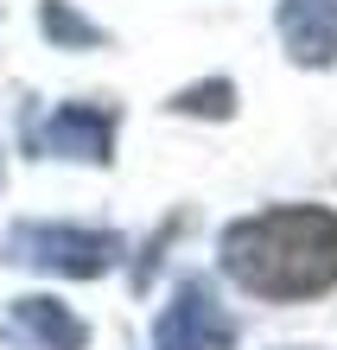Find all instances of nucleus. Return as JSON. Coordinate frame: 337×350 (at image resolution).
<instances>
[{
	"instance_id": "20e7f679",
	"label": "nucleus",
	"mask_w": 337,
	"mask_h": 350,
	"mask_svg": "<svg viewBox=\"0 0 337 350\" xmlns=\"http://www.w3.org/2000/svg\"><path fill=\"white\" fill-rule=\"evenodd\" d=\"M32 153L109 166V159H115V115L96 109V102H64L51 121H38V128H32Z\"/></svg>"
},
{
	"instance_id": "423d86ee",
	"label": "nucleus",
	"mask_w": 337,
	"mask_h": 350,
	"mask_svg": "<svg viewBox=\"0 0 337 350\" xmlns=\"http://www.w3.org/2000/svg\"><path fill=\"white\" fill-rule=\"evenodd\" d=\"M7 338L19 350H83V344H90V325H83L64 299L32 293V299L7 306Z\"/></svg>"
},
{
	"instance_id": "0eeeda50",
	"label": "nucleus",
	"mask_w": 337,
	"mask_h": 350,
	"mask_svg": "<svg viewBox=\"0 0 337 350\" xmlns=\"http://www.w3.org/2000/svg\"><path fill=\"white\" fill-rule=\"evenodd\" d=\"M172 109L178 115H229L236 109V83H198V90H185Z\"/></svg>"
},
{
	"instance_id": "6e6552de",
	"label": "nucleus",
	"mask_w": 337,
	"mask_h": 350,
	"mask_svg": "<svg viewBox=\"0 0 337 350\" xmlns=\"http://www.w3.org/2000/svg\"><path fill=\"white\" fill-rule=\"evenodd\" d=\"M45 32L51 38H70V45H96V26H83V19L70 7H57V0H45Z\"/></svg>"
},
{
	"instance_id": "39448f33",
	"label": "nucleus",
	"mask_w": 337,
	"mask_h": 350,
	"mask_svg": "<svg viewBox=\"0 0 337 350\" xmlns=\"http://www.w3.org/2000/svg\"><path fill=\"white\" fill-rule=\"evenodd\" d=\"M280 45L299 70L337 64V0H280Z\"/></svg>"
},
{
	"instance_id": "7ed1b4c3",
	"label": "nucleus",
	"mask_w": 337,
	"mask_h": 350,
	"mask_svg": "<svg viewBox=\"0 0 337 350\" xmlns=\"http://www.w3.org/2000/svg\"><path fill=\"white\" fill-rule=\"evenodd\" d=\"M229 344H236V319L223 312L217 286L204 274H191L172 293V306H165V319L153 332V350H229Z\"/></svg>"
},
{
	"instance_id": "f03ea898",
	"label": "nucleus",
	"mask_w": 337,
	"mask_h": 350,
	"mask_svg": "<svg viewBox=\"0 0 337 350\" xmlns=\"http://www.w3.org/2000/svg\"><path fill=\"white\" fill-rule=\"evenodd\" d=\"M7 261L57 274V280H96L121 261V236L83 230V223H13L7 230Z\"/></svg>"
},
{
	"instance_id": "f257e3e1",
	"label": "nucleus",
	"mask_w": 337,
	"mask_h": 350,
	"mask_svg": "<svg viewBox=\"0 0 337 350\" xmlns=\"http://www.w3.org/2000/svg\"><path fill=\"white\" fill-rule=\"evenodd\" d=\"M223 274L255 299H319L337 286V211L280 204L223 230Z\"/></svg>"
}]
</instances>
